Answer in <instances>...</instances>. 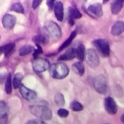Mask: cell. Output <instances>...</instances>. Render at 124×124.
<instances>
[{"label":"cell","instance_id":"obj_1","mask_svg":"<svg viewBox=\"0 0 124 124\" xmlns=\"http://www.w3.org/2000/svg\"><path fill=\"white\" fill-rule=\"evenodd\" d=\"M29 109L33 115L42 120H48L51 119L53 117L51 110L46 105H32L29 106Z\"/></svg>","mask_w":124,"mask_h":124},{"label":"cell","instance_id":"obj_2","mask_svg":"<svg viewBox=\"0 0 124 124\" xmlns=\"http://www.w3.org/2000/svg\"><path fill=\"white\" fill-rule=\"evenodd\" d=\"M70 70L67 65L63 63H54L50 65L49 72L50 76L54 79H61L69 75Z\"/></svg>","mask_w":124,"mask_h":124},{"label":"cell","instance_id":"obj_3","mask_svg":"<svg viewBox=\"0 0 124 124\" xmlns=\"http://www.w3.org/2000/svg\"><path fill=\"white\" fill-rule=\"evenodd\" d=\"M92 44L103 56L107 57L109 56L110 45L107 40L103 39H98L93 41Z\"/></svg>","mask_w":124,"mask_h":124},{"label":"cell","instance_id":"obj_4","mask_svg":"<svg viewBox=\"0 0 124 124\" xmlns=\"http://www.w3.org/2000/svg\"><path fill=\"white\" fill-rule=\"evenodd\" d=\"M93 86L98 93L101 94H105L107 91L108 85L105 77L102 74L96 76L94 80Z\"/></svg>","mask_w":124,"mask_h":124},{"label":"cell","instance_id":"obj_5","mask_svg":"<svg viewBox=\"0 0 124 124\" xmlns=\"http://www.w3.org/2000/svg\"><path fill=\"white\" fill-rule=\"evenodd\" d=\"M86 62L92 68L94 69L99 65L100 59L96 51L92 48L88 49L85 54Z\"/></svg>","mask_w":124,"mask_h":124},{"label":"cell","instance_id":"obj_6","mask_svg":"<svg viewBox=\"0 0 124 124\" xmlns=\"http://www.w3.org/2000/svg\"><path fill=\"white\" fill-rule=\"evenodd\" d=\"M33 70L35 72L40 73L47 70L50 66L49 61L47 59L43 58H37L34 59L32 63Z\"/></svg>","mask_w":124,"mask_h":124},{"label":"cell","instance_id":"obj_7","mask_svg":"<svg viewBox=\"0 0 124 124\" xmlns=\"http://www.w3.org/2000/svg\"><path fill=\"white\" fill-rule=\"evenodd\" d=\"M84 11L91 17L95 18V16L99 18L103 15V11L101 5L99 3H95L89 5L86 9L83 8Z\"/></svg>","mask_w":124,"mask_h":124},{"label":"cell","instance_id":"obj_8","mask_svg":"<svg viewBox=\"0 0 124 124\" xmlns=\"http://www.w3.org/2000/svg\"><path fill=\"white\" fill-rule=\"evenodd\" d=\"M19 92L22 97L28 101H31L35 100L37 96L36 93L21 84L19 88Z\"/></svg>","mask_w":124,"mask_h":124},{"label":"cell","instance_id":"obj_9","mask_svg":"<svg viewBox=\"0 0 124 124\" xmlns=\"http://www.w3.org/2000/svg\"><path fill=\"white\" fill-rule=\"evenodd\" d=\"M104 106L106 111L110 115H115L117 111L118 107L116 102L110 96H108L105 99Z\"/></svg>","mask_w":124,"mask_h":124},{"label":"cell","instance_id":"obj_10","mask_svg":"<svg viewBox=\"0 0 124 124\" xmlns=\"http://www.w3.org/2000/svg\"><path fill=\"white\" fill-rule=\"evenodd\" d=\"M68 20L69 23L71 26L75 23L74 20L81 18L82 15L75 5L70 7L68 11Z\"/></svg>","mask_w":124,"mask_h":124},{"label":"cell","instance_id":"obj_11","mask_svg":"<svg viewBox=\"0 0 124 124\" xmlns=\"http://www.w3.org/2000/svg\"><path fill=\"white\" fill-rule=\"evenodd\" d=\"M9 108L7 103L4 101H0V124H7Z\"/></svg>","mask_w":124,"mask_h":124},{"label":"cell","instance_id":"obj_12","mask_svg":"<svg viewBox=\"0 0 124 124\" xmlns=\"http://www.w3.org/2000/svg\"><path fill=\"white\" fill-rule=\"evenodd\" d=\"M47 30L50 35L52 37L58 38L62 34V31L60 26L56 23L51 21L49 23L47 27Z\"/></svg>","mask_w":124,"mask_h":124},{"label":"cell","instance_id":"obj_13","mask_svg":"<svg viewBox=\"0 0 124 124\" xmlns=\"http://www.w3.org/2000/svg\"><path fill=\"white\" fill-rule=\"evenodd\" d=\"M16 21V17L9 14H6L3 17L2 23L3 27L5 29H11L15 25Z\"/></svg>","mask_w":124,"mask_h":124},{"label":"cell","instance_id":"obj_14","mask_svg":"<svg viewBox=\"0 0 124 124\" xmlns=\"http://www.w3.org/2000/svg\"><path fill=\"white\" fill-rule=\"evenodd\" d=\"M76 57V48L72 47L67 50L58 58V61H69Z\"/></svg>","mask_w":124,"mask_h":124},{"label":"cell","instance_id":"obj_15","mask_svg":"<svg viewBox=\"0 0 124 124\" xmlns=\"http://www.w3.org/2000/svg\"><path fill=\"white\" fill-rule=\"evenodd\" d=\"M54 12L57 20L59 21H62L63 20L64 12L63 4L61 1H58L55 3Z\"/></svg>","mask_w":124,"mask_h":124},{"label":"cell","instance_id":"obj_16","mask_svg":"<svg viewBox=\"0 0 124 124\" xmlns=\"http://www.w3.org/2000/svg\"><path fill=\"white\" fill-rule=\"evenodd\" d=\"M124 31V22L120 20L116 22L112 26L111 32L113 35H119Z\"/></svg>","mask_w":124,"mask_h":124},{"label":"cell","instance_id":"obj_17","mask_svg":"<svg viewBox=\"0 0 124 124\" xmlns=\"http://www.w3.org/2000/svg\"><path fill=\"white\" fill-rule=\"evenodd\" d=\"M124 0H117L113 1L111 4V9L112 14L116 15L121 11L123 5Z\"/></svg>","mask_w":124,"mask_h":124},{"label":"cell","instance_id":"obj_18","mask_svg":"<svg viewBox=\"0 0 124 124\" xmlns=\"http://www.w3.org/2000/svg\"><path fill=\"white\" fill-rule=\"evenodd\" d=\"M71 68L75 73L80 76H83L84 74L85 68L81 62H76L73 63L71 66Z\"/></svg>","mask_w":124,"mask_h":124},{"label":"cell","instance_id":"obj_19","mask_svg":"<svg viewBox=\"0 0 124 124\" xmlns=\"http://www.w3.org/2000/svg\"><path fill=\"white\" fill-rule=\"evenodd\" d=\"M15 46V44L14 43H9L0 47V52L4 53L6 56L8 57L13 52Z\"/></svg>","mask_w":124,"mask_h":124},{"label":"cell","instance_id":"obj_20","mask_svg":"<svg viewBox=\"0 0 124 124\" xmlns=\"http://www.w3.org/2000/svg\"><path fill=\"white\" fill-rule=\"evenodd\" d=\"M32 40L36 44L45 45L48 43L49 38L48 36L47 35L39 34L33 37Z\"/></svg>","mask_w":124,"mask_h":124},{"label":"cell","instance_id":"obj_21","mask_svg":"<svg viewBox=\"0 0 124 124\" xmlns=\"http://www.w3.org/2000/svg\"><path fill=\"white\" fill-rule=\"evenodd\" d=\"M77 34V31L75 30L71 33L69 37L62 43L58 49L59 51H62L67 47L70 44L76 37Z\"/></svg>","mask_w":124,"mask_h":124},{"label":"cell","instance_id":"obj_22","mask_svg":"<svg viewBox=\"0 0 124 124\" xmlns=\"http://www.w3.org/2000/svg\"><path fill=\"white\" fill-rule=\"evenodd\" d=\"M35 49L32 46L26 45L22 47L19 49V54L20 56H24L33 52Z\"/></svg>","mask_w":124,"mask_h":124},{"label":"cell","instance_id":"obj_23","mask_svg":"<svg viewBox=\"0 0 124 124\" xmlns=\"http://www.w3.org/2000/svg\"><path fill=\"white\" fill-rule=\"evenodd\" d=\"M85 51V47L82 44H80L76 48V57L80 62L84 60Z\"/></svg>","mask_w":124,"mask_h":124},{"label":"cell","instance_id":"obj_24","mask_svg":"<svg viewBox=\"0 0 124 124\" xmlns=\"http://www.w3.org/2000/svg\"><path fill=\"white\" fill-rule=\"evenodd\" d=\"M5 89L6 93L7 94H10L12 91L11 75L9 73L7 76L5 84Z\"/></svg>","mask_w":124,"mask_h":124},{"label":"cell","instance_id":"obj_25","mask_svg":"<svg viewBox=\"0 0 124 124\" xmlns=\"http://www.w3.org/2000/svg\"><path fill=\"white\" fill-rule=\"evenodd\" d=\"M55 102L59 107H62L64 105L65 101L63 95L61 93H57L54 96Z\"/></svg>","mask_w":124,"mask_h":124},{"label":"cell","instance_id":"obj_26","mask_svg":"<svg viewBox=\"0 0 124 124\" xmlns=\"http://www.w3.org/2000/svg\"><path fill=\"white\" fill-rule=\"evenodd\" d=\"M23 76L20 73H17L14 75L13 81V85L15 89L19 88L23 79Z\"/></svg>","mask_w":124,"mask_h":124},{"label":"cell","instance_id":"obj_27","mask_svg":"<svg viewBox=\"0 0 124 124\" xmlns=\"http://www.w3.org/2000/svg\"><path fill=\"white\" fill-rule=\"evenodd\" d=\"M70 106V108L72 110L76 112L81 111L84 108L82 105L76 100H74L71 103Z\"/></svg>","mask_w":124,"mask_h":124},{"label":"cell","instance_id":"obj_28","mask_svg":"<svg viewBox=\"0 0 124 124\" xmlns=\"http://www.w3.org/2000/svg\"><path fill=\"white\" fill-rule=\"evenodd\" d=\"M10 10L11 11L20 13L23 14L24 12L23 6L20 3L18 2L13 4L11 6Z\"/></svg>","mask_w":124,"mask_h":124},{"label":"cell","instance_id":"obj_29","mask_svg":"<svg viewBox=\"0 0 124 124\" xmlns=\"http://www.w3.org/2000/svg\"><path fill=\"white\" fill-rule=\"evenodd\" d=\"M36 45L37 49H35L32 54L33 58L34 59L38 58L39 55L43 53V49L39 44H36Z\"/></svg>","mask_w":124,"mask_h":124},{"label":"cell","instance_id":"obj_30","mask_svg":"<svg viewBox=\"0 0 124 124\" xmlns=\"http://www.w3.org/2000/svg\"><path fill=\"white\" fill-rule=\"evenodd\" d=\"M69 113V111L68 110L63 108H61L59 109L57 111V113L58 116L63 118L67 117Z\"/></svg>","mask_w":124,"mask_h":124},{"label":"cell","instance_id":"obj_31","mask_svg":"<svg viewBox=\"0 0 124 124\" xmlns=\"http://www.w3.org/2000/svg\"><path fill=\"white\" fill-rule=\"evenodd\" d=\"M25 124H47L45 122L38 119H33L30 120Z\"/></svg>","mask_w":124,"mask_h":124},{"label":"cell","instance_id":"obj_32","mask_svg":"<svg viewBox=\"0 0 124 124\" xmlns=\"http://www.w3.org/2000/svg\"><path fill=\"white\" fill-rule=\"evenodd\" d=\"M42 0H35L33 1L32 7L33 8L35 9L40 4Z\"/></svg>","mask_w":124,"mask_h":124},{"label":"cell","instance_id":"obj_33","mask_svg":"<svg viewBox=\"0 0 124 124\" xmlns=\"http://www.w3.org/2000/svg\"><path fill=\"white\" fill-rule=\"evenodd\" d=\"M54 0H48L46 2V4L50 10H52L54 4Z\"/></svg>","mask_w":124,"mask_h":124},{"label":"cell","instance_id":"obj_34","mask_svg":"<svg viewBox=\"0 0 124 124\" xmlns=\"http://www.w3.org/2000/svg\"><path fill=\"white\" fill-rule=\"evenodd\" d=\"M120 119L122 123L124 124V113L121 116Z\"/></svg>","mask_w":124,"mask_h":124},{"label":"cell","instance_id":"obj_35","mask_svg":"<svg viewBox=\"0 0 124 124\" xmlns=\"http://www.w3.org/2000/svg\"><path fill=\"white\" fill-rule=\"evenodd\" d=\"M108 0H104L103 3H105L107 2H108Z\"/></svg>","mask_w":124,"mask_h":124},{"label":"cell","instance_id":"obj_36","mask_svg":"<svg viewBox=\"0 0 124 124\" xmlns=\"http://www.w3.org/2000/svg\"></svg>","mask_w":124,"mask_h":124}]
</instances>
